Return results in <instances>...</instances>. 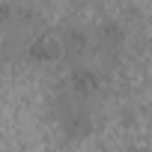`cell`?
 <instances>
[{"mask_svg":"<svg viewBox=\"0 0 152 152\" xmlns=\"http://www.w3.org/2000/svg\"><path fill=\"white\" fill-rule=\"evenodd\" d=\"M96 39H99V51H102L107 60H110V57L116 60L119 51H122V42H125V27L110 18V21H104V24L99 27V36H96Z\"/></svg>","mask_w":152,"mask_h":152,"instance_id":"6da1fadb","label":"cell"},{"mask_svg":"<svg viewBox=\"0 0 152 152\" xmlns=\"http://www.w3.org/2000/svg\"><path fill=\"white\" fill-rule=\"evenodd\" d=\"M27 15H33V12L18 6V3H12V0H0V30L15 24V21H27Z\"/></svg>","mask_w":152,"mask_h":152,"instance_id":"5b68a950","label":"cell"},{"mask_svg":"<svg viewBox=\"0 0 152 152\" xmlns=\"http://www.w3.org/2000/svg\"><path fill=\"white\" fill-rule=\"evenodd\" d=\"M99 90V75L90 69V66H75L69 72V93L78 96V99H87Z\"/></svg>","mask_w":152,"mask_h":152,"instance_id":"7a4b0ae2","label":"cell"},{"mask_svg":"<svg viewBox=\"0 0 152 152\" xmlns=\"http://www.w3.org/2000/svg\"><path fill=\"white\" fill-rule=\"evenodd\" d=\"M60 48H63V57H69V60L81 57V54L90 48V33L81 30V27H69V30L60 36Z\"/></svg>","mask_w":152,"mask_h":152,"instance_id":"277c9868","label":"cell"},{"mask_svg":"<svg viewBox=\"0 0 152 152\" xmlns=\"http://www.w3.org/2000/svg\"><path fill=\"white\" fill-rule=\"evenodd\" d=\"M63 57V48H60V39L54 36H39L27 45V60L33 63H54Z\"/></svg>","mask_w":152,"mask_h":152,"instance_id":"3957f363","label":"cell"}]
</instances>
